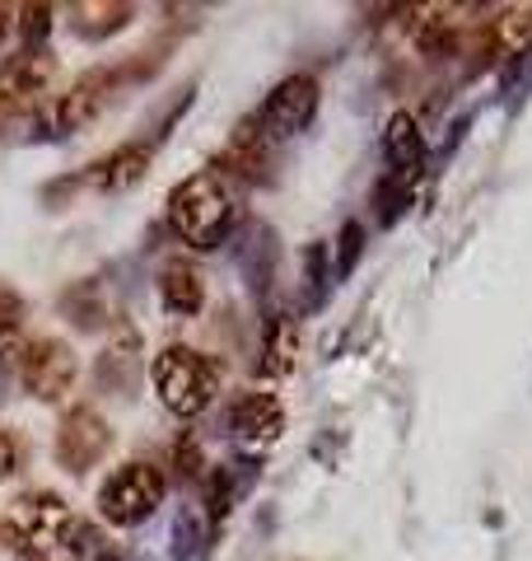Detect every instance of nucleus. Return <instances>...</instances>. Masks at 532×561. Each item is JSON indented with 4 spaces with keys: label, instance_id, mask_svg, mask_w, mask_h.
<instances>
[{
    "label": "nucleus",
    "instance_id": "1",
    "mask_svg": "<svg viewBox=\"0 0 532 561\" xmlns=\"http://www.w3.org/2000/svg\"><path fill=\"white\" fill-rule=\"evenodd\" d=\"M229 220H234V202H229L216 173H192V179H183L169 192V225L192 249H216Z\"/></svg>",
    "mask_w": 532,
    "mask_h": 561
},
{
    "label": "nucleus",
    "instance_id": "2",
    "mask_svg": "<svg viewBox=\"0 0 532 561\" xmlns=\"http://www.w3.org/2000/svg\"><path fill=\"white\" fill-rule=\"evenodd\" d=\"M154 393L173 416H201L220 393V370L192 346H164L150 365Z\"/></svg>",
    "mask_w": 532,
    "mask_h": 561
},
{
    "label": "nucleus",
    "instance_id": "3",
    "mask_svg": "<svg viewBox=\"0 0 532 561\" xmlns=\"http://www.w3.org/2000/svg\"><path fill=\"white\" fill-rule=\"evenodd\" d=\"M164 472L154 463H127L117 468L99 491V515L117 524V529H131V524H146L159 505H164Z\"/></svg>",
    "mask_w": 532,
    "mask_h": 561
},
{
    "label": "nucleus",
    "instance_id": "4",
    "mask_svg": "<svg viewBox=\"0 0 532 561\" xmlns=\"http://www.w3.org/2000/svg\"><path fill=\"white\" fill-rule=\"evenodd\" d=\"M80 375V360L76 351L57 337H38L20 351V383L38 398V402H57L70 393V383Z\"/></svg>",
    "mask_w": 532,
    "mask_h": 561
},
{
    "label": "nucleus",
    "instance_id": "5",
    "mask_svg": "<svg viewBox=\"0 0 532 561\" xmlns=\"http://www.w3.org/2000/svg\"><path fill=\"white\" fill-rule=\"evenodd\" d=\"M10 534L14 542H24V548H47V542H61L70 529H76V515H70V505L57 496V491H28L10 505Z\"/></svg>",
    "mask_w": 532,
    "mask_h": 561
},
{
    "label": "nucleus",
    "instance_id": "6",
    "mask_svg": "<svg viewBox=\"0 0 532 561\" xmlns=\"http://www.w3.org/2000/svg\"><path fill=\"white\" fill-rule=\"evenodd\" d=\"M317 80L313 76H286L276 84L271 94H266V103H262V113H257V122L266 127V136H299L313 122V113H317Z\"/></svg>",
    "mask_w": 532,
    "mask_h": 561
},
{
    "label": "nucleus",
    "instance_id": "7",
    "mask_svg": "<svg viewBox=\"0 0 532 561\" xmlns=\"http://www.w3.org/2000/svg\"><path fill=\"white\" fill-rule=\"evenodd\" d=\"M113 445V431L94 408H76L66 412V421L57 426V463L70 472H89Z\"/></svg>",
    "mask_w": 532,
    "mask_h": 561
},
{
    "label": "nucleus",
    "instance_id": "8",
    "mask_svg": "<svg viewBox=\"0 0 532 561\" xmlns=\"http://www.w3.org/2000/svg\"><path fill=\"white\" fill-rule=\"evenodd\" d=\"M51 80H57V61H51L43 47H28L0 66V103H5V108L38 103L51 90Z\"/></svg>",
    "mask_w": 532,
    "mask_h": 561
},
{
    "label": "nucleus",
    "instance_id": "9",
    "mask_svg": "<svg viewBox=\"0 0 532 561\" xmlns=\"http://www.w3.org/2000/svg\"><path fill=\"white\" fill-rule=\"evenodd\" d=\"M113 90H117V76L113 70H89V76H80L70 90L61 94V103H57V122L61 127H89L103 108H108V99H113Z\"/></svg>",
    "mask_w": 532,
    "mask_h": 561
},
{
    "label": "nucleus",
    "instance_id": "10",
    "mask_svg": "<svg viewBox=\"0 0 532 561\" xmlns=\"http://www.w3.org/2000/svg\"><path fill=\"white\" fill-rule=\"evenodd\" d=\"M234 431H239V440L247 445H271L280 431H286V408H280V398L276 393H243L234 402Z\"/></svg>",
    "mask_w": 532,
    "mask_h": 561
},
{
    "label": "nucleus",
    "instance_id": "11",
    "mask_svg": "<svg viewBox=\"0 0 532 561\" xmlns=\"http://www.w3.org/2000/svg\"><path fill=\"white\" fill-rule=\"evenodd\" d=\"M146 173H150V150L146 146H122V150L89 164L84 183L99 187V192H127V187H136L140 179H146Z\"/></svg>",
    "mask_w": 532,
    "mask_h": 561
},
{
    "label": "nucleus",
    "instance_id": "12",
    "mask_svg": "<svg viewBox=\"0 0 532 561\" xmlns=\"http://www.w3.org/2000/svg\"><path fill=\"white\" fill-rule=\"evenodd\" d=\"M159 300H164V309L183 313V319L201 313V305H206L201 272L192 267V262H164V272H159Z\"/></svg>",
    "mask_w": 532,
    "mask_h": 561
},
{
    "label": "nucleus",
    "instance_id": "13",
    "mask_svg": "<svg viewBox=\"0 0 532 561\" xmlns=\"http://www.w3.org/2000/svg\"><path fill=\"white\" fill-rule=\"evenodd\" d=\"M476 47H482V57H495V61L532 47V10H500L495 20H486Z\"/></svg>",
    "mask_w": 532,
    "mask_h": 561
},
{
    "label": "nucleus",
    "instance_id": "14",
    "mask_svg": "<svg viewBox=\"0 0 532 561\" xmlns=\"http://www.w3.org/2000/svg\"><path fill=\"white\" fill-rule=\"evenodd\" d=\"M294 365H299V328L286 319V313H276V319L266 323V337H262V375L286 379Z\"/></svg>",
    "mask_w": 532,
    "mask_h": 561
},
{
    "label": "nucleus",
    "instance_id": "15",
    "mask_svg": "<svg viewBox=\"0 0 532 561\" xmlns=\"http://www.w3.org/2000/svg\"><path fill=\"white\" fill-rule=\"evenodd\" d=\"M383 150H388V164L397 173H416L420 169V154H425V136L416 127L412 113H393L383 127Z\"/></svg>",
    "mask_w": 532,
    "mask_h": 561
},
{
    "label": "nucleus",
    "instance_id": "16",
    "mask_svg": "<svg viewBox=\"0 0 532 561\" xmlns=\"http://www.w3.org/2000/svg\"><path fill=\"white\" fill-rule=\"evenodd\" d=\"M70 14H76V28L80 33H94V38H103V33H117L122 24L131 20V5H117V0H108V5H70Z\"/></svg>",
    "mask_w": 532,
    "mask_h": 561
},
{
    "label": "nucleus",
    "instance_id": "17",
    "mask_svg": "<svg viewBox=\"0 0 532 561\" xmlns=\"http://www.w3.org/2000/svg\"><path fill=\"white\" fill-rule=\"evenodd\" d=\"M14 472V435H10V426L0 421V482H5Z\"/></svg>",
    "mask_w": 532,
    "mask_h": 561
},
{
    "label": "nucleus",
    "instance_id": "18",
    "mask_svg": "<svg viewBox=\"0 0 532 561\" xmlns=\"http://www.w3.org/2000/svg\"><path fill=\"white\" fill-rule=\"evenodd\" d=\"M342 243H346V249H342V267H350V257H355V253H360V230H355V225H346V234H342Z\"/></svg>",
    "mask_w": 532,
    "mask_h": 561
},
{
    "label": "nucleus",
    "instance_id": "19",
    "mask_svg": "<svg viewBox=\"0 0 532 561\" xmlns=\"http://www.w3.org/2000/svg\"><path fill=\"white\" fill-rule=\"evenodd\" d=\"M10 28H14V10H10V5H0V38H5Z\"/></svg>",
    "mask_w": 532,
    "mask_h": 561
},
{
    "label": "nucleus",
    "instance_id": "20",
    "mask_svg": "<svg viewBox=\"0 0 532 561\" xmlns=\"http://www.w3.org/2000/svg\"><path fill=\"white\" fill-rule=\"evenodd\" d=\"M33 561H57V557H33Z\"/></svg>",
    "mask_w": 532,
    "mask_h": 561
}]
</instances>
